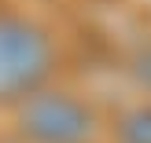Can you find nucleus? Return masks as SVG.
Segmentation results:
<instances>
[{
	"instance_id": "1",
	"label": "nucleus",
	"mask_w": 151,
	"mask_h": 143,
	"mask_svg": "<svg viewBox=\"0 0 151 143\" xmlns=\"http://www.w3.org/2000/svg\"><path fill=\"white\" fill-rule=\"evenodd\" d=\"M52 73V41L41 26L0 15V103L33 92Z\"/></svg>"
},
{
	"instance_id": "2",
	"label": "nucleus",
	"mask_w": 151,
	"mask_h": 143,
	"mask_svg": "<svg viewBox=\"0 0 151 143\" xmlns=\"http://www.w3.org/2000/svg\"><path fill=\"white\" fill-rule=\"evenodd\" d=\"M19 125L33 143H88L96 136V114L66 92H41L26 99Z\"/></svg>"
},
{
	"instance_id": "3",
	"label": "nucleus",
	"mask_w": 151,
	"mask_h": 143,
	"mask_svg": "<svg viewBox=\"0 0 151 143\" xmlns=\"http://www.w3.org/2000/svg\"><path fill=\"white\" fill-rule=\"evenodd\" d=\"M118 143H151V103H140V107L122 114Z\"/></svg>"
},
{
	"instance_id": "4",
	"label": "nucleus",
	"mask_w": 151,
	"mask_h": 143,
	"mask_svg": "<svg viewBox=\"0 0 151 143\" xmlns=\"http://www.w3.org/2000/svg\"><path fill=\"white\" fill-rule=\"evenodd\" d=\"M129 73H133V81H137L140 88H147V92H151V41H147V44H140V48L133 51Z\"/></svg>"
}]
</instances>
